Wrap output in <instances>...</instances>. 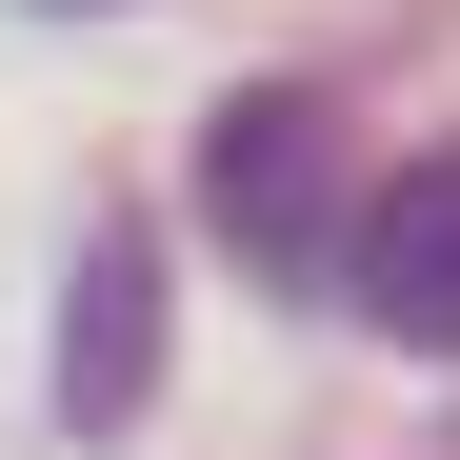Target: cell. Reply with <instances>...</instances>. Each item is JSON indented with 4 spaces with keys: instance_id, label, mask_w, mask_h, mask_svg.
<instances>
[{
    "instance_id": "6da1fadb",
    "label": "cell",
    "mask_w": 460,
    "mask_h": 460,
    "mask_svg": "<svg viewBox=\"0 0 460 460\" xmlns=\"http://www.w3.org/2000/svg\"><path fill=\"white\" fill-rule=\"evenodd\" d=\"M200 220H220L261 280H341V220H360V181H341V101H300V81L220 101V120H200Z\"/></svg>"
},
{
    "instance_id": "7a4b0ae2",
    "label": "cell",
    "mask_w": 460,
    "mask_h": 460,
    "mask_svg": "<svg viewBox=\"0 0 460 460\" xmlns=\"http://www.w3.org/2000/svg\"><path fill=\"white\" fill-rule=\"evenodd\" d=\"M40 401H60V440H140V401H161V241H140V220H101V241L60 261Z\"/></svg>"
},
{
    "instance_id": "3957f363",
    "label": "cell",
    "mask_w": 460,
    "mask_h": 460,
    "mask_svg": "<svg viewBox=\"0 0 460 460\" xmlns=\"http://www.w3.org/2000/svg\"><path fill=\"white\" fill-rule=\"evenodd\" d=\"M341 300L380 341H420V360H460V161H420V181H380L360 220H341Z\"/></svg>"
}]
</instances>
